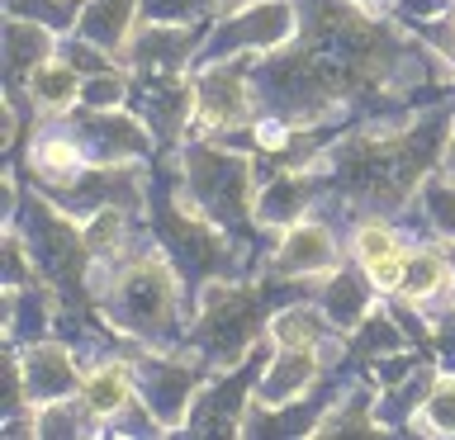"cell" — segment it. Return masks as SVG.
Segmentation results:
<instances>
[{
  "label": "cell",
  "instance_id": "6da1fadb",
  "mask_svg": "<svg viewBox=\"0 0 455 440\" xmlns=\"http://www.w3.org/2000/svg\"><path fill=\"white\" fill-rule=\"evenodd\" d=\"M109 265V284H100L105 322L124 336H138L148 346L180 341V270L162 251L133 247L119 251Z\"/></svg>",
  "mask_w": 455,
  "mask_h": 440
},
{
  "label": "cell",
  "instance_id": "7a4b0ae2",
  "mask_svg": "<svg viewBox=\"0 0 455 440\" xmlns=\"http://www.w3.org/2000/svg\"><path fill=\"white\" fill-rule=\"evenodd\" d=\"M270 336V318H266V289L242 279H209L199 289V308L185 341L204 365L213 369H233Z\"/></svg>",
  "mask_w": 455,
  "mask_h": 440
},
{
  "label": "cell",
  "instance_id": "3957f363",
  "mask_svg": "<svg viewBox=\"0 0 455 440\" xmlns=\"http://www.w3.org/2000/svg\"><path fill=\"white\" fill-rule=\"evenodd\" d=\"M176 194L223 232L256 218V170L242 152H233V142H199L185 152Z\"/></svg>",
  "mask_w": 455,
  "mask_h": 440
},
{
  "label": "cell",
  "instance_id": "277c9868",
  "mask_svg": "<svg viewBox=\"0 0 455 440\" xmlns=\"http://www.w3.org/2000/svg\"><path fill=\"white\" fill-rule=\"evenodd\" d=\"M24 247L38 261V275L67 289V284L85 279V265L95 261L85 247V227L71 223V213L62 204H52L48 194H28L24 208Z\"/></svg>",
  "mask_w": 455,
  "mask_h": 440
},
{
  "label": "cell",
  "instance_id": "5b68a950",
  "mask_svg": "<svg viewBox=\"0 0 455 440\" xmlns=\"http://www.w3.org/2000/svg\"><path fill=\"white\" fill-rule=\"evenodd\" d=\"M294 28H299L294 0H247L223 24L209 28L195 62L209 67V62H223V57H266L284 48V43H294Z\"/></svg>",
  "mask_w": 455,
  "mask_h": 440
},
{
  "label": "cell",
  "instance_id": "8992f818",
  "mask_svg": "<svg viewBox=\"0 0 455 440\" xmlns=\"http://www.w3.org/2000/svg\"><path fill=\"white\" fill-rule=\"evenodd\" d=\"M256 67V57H223V62L199 67V123L204 133H233V128H251L261 119L256 90L247 81V71Z\"/></svg>",
  "mask_w": 455,
  "mask_h": 440
},
{
  "label": "cell",
  "instance_id": "52a82bcc",
  "mask_svg": "<svg viewBox=\"0 0 455 440\" xmlns=\"http://www.w3.org/2000/svg\"><path fill=\"white\" fill-rule=\"evenodd\" d=\"M133 374H138V397L152 407V417L176 431L190 417L195 397H199V383H204V360H185V355H138L133 360Z\"/></svg>",
  "mask_w": 455,
  "mask_h": 440
},
{
  "label": "cell",
  "instance_id": "ba28073f",
  "mask_svg": "<svg viewBox=\"0 0 455 440\" xmlns=\"http://www.w3.org/2000/svg\"><path fill=\"white\" fill-rule=\"evenodd\" d=\"M76 138L91 161L105 166H128V161H148L156 147V133L142 123V114L133 109H85L76 119Z\"/></svg>",
  "mask_w": 455,
  "mask_h": 440
},
{
  "label": "cell",
  "instance_id": "9c48e42d",
  "mask_svg": "<svg viewBox=\"0 0 455 440\" xmlns=\"http://www.w3.org/2000/svg\"><path fill=\"white\" fill-rule=\"evenodd\" d=\"M204 28H185V24H152L138 20L133 38L124 43V67L138 71V76H180L185 67L204 48Z\"/></svg>",
  "mask_w": 455,
  "mask_h": 440
},
{
  "label": "cell",
  "instance_id": "30bf717a",
  "mask_svg": "<svg viewBox=\"0 0 455 440\" xmlns=\"http://www.w3.org/2000/svg\"><path fill=\"white\" fill-rule=\"evenodd\" d=\"M341 265V251H337V237L327 223H313V218H299L294 227L280 232V247L270 255V279H323Z\"/></svg>",
  "mask_w": 455,
  "mask_h": 440
},
{
  "label": "cell",
  "instance_id": "8fae6325",
  "mask_svg": "<svg viewBox=\"0 0 455 440\" xmlns=\"http://www.w3.org/2000/svg\"><path fill=\"white\" fill-rule=\"evenodd\" d=\"M128 105H133V114H142V123L162 142H176L185 123L199 119V85L190 76H148L142 85H133Z\"/></svg>",
  "mask_w": 455,
  "mask_h": 440
},
{
  "label": "cell",
  "instance_id": "7c38bea8",
  "mask_svg": "<svg viewBox=\"0 0 455 440\" xmlns=\"http://www.w3.org/2000/svg\"><path fill=\"white\" fill-rule=\"evenodd\" d=\"M318 166H280L261 190H256V223L261 227H294L308 218L313 199H318Z\"/></svg>",
  "mask_w": 455,
  "mask_h": 440
},
{
  "label": "cell",
  "instance_id": "4fadbf2b",
  "mask_svg": "<svg viewBox=\"0 0 455 440\" xmlns=\"http://www.w3.org/2000/svg\"><path fill=\"white\" fill-rule=\"evenodd\" d=\"M24 365V393L28 403L43 407V403H57V397H76L81 393V365L76 355L57 341H28V350L20 355Z\"/></svg>",
  "mask_w": 455,
  "mask_h": 440
},
{
  "label": "cell",
  "instance_id": "5bb4252c",
  "mask_svg": "<svg viewBox=\"0 0 455 440\" xmlns=\"http://www.w3.org/2000/svg\"><path fill=\"white\" fill-rule=\"evenodd\" d=\"M318 350L323 346H275L270 365L261 369V379H256V403L280 407V403H294V397H308L318 374H323Z\"/></svg>",
  "mask_w": 455,
  "mask_h": 440
},
{
  "label": "cell",
  "instance_id": "9a60e30c",
  "mask_svg": "<svg viewBox=\"0 0 455 440\" xmlns=\"http://www.w3.org/2000/svg\"><path fill=\"white\" fill-rule=\"evenodd\" d=\"M313 298L323 303V312L337 322V332H351V326H361L370 318V303H375V284H370L365 265H337L332 275L318 279V289Z\"/></svg>",
  "mask_w": 455,
  "mask_h": 440
},
{
  "label": "cell",
  "instance_id": "2e32d148",
  "mask_svg": "<svg viewBox=\"0 0 455 440\" xmlns=\"http://www.w3.org/2000/svg\"><path fill=\"white\" fill-rule=\"evenodd\" d=\"M81 403L91 407V421H114L124 417L128 403L138 397V374L133 360H100L91 374L81 379Z\"/></svg>",
  "mask_w": 455,
  "mask_h": 440
},
{
  "label": "cell",
  "instance_id": "e0dca14e",
  "mask_svg": "<svg viewBox=\"0 0 455 440\" xmlns=\"http://www.w3.org/2000/svg\"><path fill=\"white\" fill-rule=\"evenodd\" d=\"M138 20H142V0H85L76 34L100 43L105 52H124V43L133 38Z\"/></svg>",
  "mask_w": 455,
  "mask_h": 440
},
{
  "label": "cell",
  "instance_id": "ac0fdd59",
  "mask_svg": "<svg viewBox=\"0 0 455 440\" xmlns=\"http://www.w3.org/2000/svg\"><path fill=\"white\" fill-rule=\"evenodd\" d=\"M81 71L62 62V57H48V62H38L34 71L24 76V90L28 99H34L38 109H48V114H62L71 105H81Z\"/></svg>",
  "mask_w": 455,
  "mask_h": 440
},
{
  "label": "cell",
  "instance_id": "d6986e66",
  "mask_svg": "<svg viewBox=\"0 0 455 440\" xmlns=\"http://www.w3.org/2000/svg\"><path fill=\"white\" fill-rule=\"evenodd\" d=\"M81 138L76 133H43L34 147H28V166H34V176L43 180V190H52V185H67L81 176Z\"/></svg>",
  "mask_w": 455,
  "mask_h": 440
},
{
  "label": "cell",
  "instance_id": "ffe728a7",
  "mask_svg": "<svg viewBox=\"0 0 455 440\" xmlns=\"http://www.w3.org/2000/svg\"><path fill=\"white\" fill-rule=\"evenodd\" d=\"M57 38L52 28H43L34 20H14V14H5V67H10V81L28 76L38 62H48V57L57 52Z\"/></svg>",
  "mask_w": 455,
  "mask_h": 440
},
{
  "label": "cell",
  "instance_id": "44dd1931",
  "mask_svg": "<svg viewBox=\"0 0 455 440\" xmlns=\"http://www.w3.org/2000/svg\"><path fill=\"white\" fill-rule=\"evenodd\" d=\"M337 336V322L323 312V303H294L270 318V341L275 346H327Z\"/></svg>",
  "mask_w": 455,
  "mask_h": 440
},
{
  "label": "cell",
  "instance_id": "7402d4cb",
  "mask_svg": "<svg viewBox=\"0 0 455 440\" xmlns=\"http://www.w3.org/2000/svg\"><path fill=\"white\" fill-rule=\"evenodd\" d=\"M408 346V332L403 322L394 318V312H370V318L361 326H351L347 332V350L355 355V360H384V355H398Z\"/></svg>",
  "mask_w": 455,
  "mask_h": 440
},
{
  "label": "cell",
  "instance_id": "603a6c76",
  "mask_svg": "<svg viewBox=\"0 0 455 440\" xmlns=\"http://www.w3.org/2000/svg\"><path fill=\"white\" fill-rule=\"evenodd\" d=\"M441 289H451V255H446V241H441V247L408 251V284H403V294H398V298L432 303Z\"/></svg>",
  "mask_w": 455,
  "mask_h": 440
},
{
  "label": "cell",
  "instance_id": "cb8c5ba5",
  "mask_svg": "<svg viewBox=\"0 0 455 440\" xmlns=\"http://www.w3.org/2000/svg\"><path fill=\"white\" fill-rule=\"evenodd\" d=\"M422 436H455V369H436V383L418 407Z\"/></svg>",
  "mask_w": 455,
  "mask_h": 440
},
{
  "label": "cell",
  "instance_id": "d4e9b609",
  "mask_svg": "<svg viewBox=\"0 0 455 440\" xmlns=\"http://www.w3.org/2000/svg\"><path fill=\"white\" fill-rule=\"evenodd\" d=\"M5 14L14 20H34L52 34H76L81 24V0H5Z\"/></svg>",
  "mask_w": 455,
  "mask_h": 440
},
{
  "label": "cell",
  "instance_id": "484cf974",
  "mask_svg": "<svg viewBox=\"0 0 455 440\" xmlns=\"http://www.w3.org/2000/svg\"><path fill=\"white\" fill-rule=\"evenodd\" d=\"M408 241L398 227H389L375 213V218H361L355 223V232H351V261L355 265H370V261H379V255H394V251H403Z\"/></svg>",
  "mask_w": 455,
  "mask_h": 440
},
{
  "label": "cell",
  "instance_id": "4316f807",
  "mask_svg": "<svg viewBox=\"0 0 455 440\" xmlns=\"http://www.w3.org/2000/svg\"><path fill=\"white\" fill-rule=\"evenodd\" d=\"M418 199L427 208V223H432L441 237H455V176L451 170H432V176L422 180Z\"/></svg>",
  "mask_w": 455,
  "mask_h": 440
},
{
  "label": "cell",
  "instance_id": "83f0119b",
  "mask_svg": "<svg viewBox=\"0 0 455 440\" xmlns=\"http://www.w3.org/2000/svg\"><path fill=\"white\" fill-rule=\"evenodd\" d=\"M128 95H133V81H128V71H100V76H85L81 85V109H119L128 105Z\"/></svg>",
  "mask_w": 455,
  "mask_h": 440
},
{
  "label": "cell",
  "instance_id": "f1b7e54d",
  "mask_svg": "<svg viewBox=\"0 0 455 440\" xmlns=\"http://www.w3.org/2000/svg\"><path fill=\"white\" fill-rule=\"evenodd\" d=\"M85 417H91V407L81 397H76V407H71V397L43 403L38 407V436H85Z\"/></svg>",
  "mask_w": 455,
  "mask_h": 440
},
{
  "label": "cell",
  "instance_id": "f546056e",
  "mask_svg": "<svg viewBox=\"0 0 455 440\" xmlns=\"http://www.w3.org/2000/svg\"><path fill=\"white\" fill-rule=\"evenodd\" d=\"M57 57H62V62H71V67L81 71V76H100V71H114L109 52L100 48V43L81 38V34H62V38H57Z\"/></svg>",
  "mask_w": 455,
  "mask_h": 440
},
{
  "label": "cell",
  "instance_id": "4dcf8cb0",
  "mask_svg": "<svg viewBox=\"0 0 455 440\" xmlns=\"http://www.w3.org/2000/svg\"><path fill=\"white\" fill-rule=\"evenodd\" d=\"M365 275H370V284H375V294L398 298V294H403V284H408V247L394 251V255H379V261H370Z\"/></svg>",
  "mask_w": 455,
  "mask_h": 440
},
{
  "label": "cell",
  "instance_id": "1f68e13d",
  "mask_svg": "<svg viewBox=\"0 0 455 440\" xmlns=\"http://www.w3.org/2000/svg\"><path fill=\"white\" fill-rule=\"evenodd\" d=\"M213 0H142V20L152 24H185L195 14H209Z\"/></svg>",
  "mask_w": 455,
  "mask_h": 440
},
{
  "label": "cell",
  "instance_id": "d6a6232c",
  "mask_svg": "<svg viewBox=\"0 0 455 440\" xmlns=\"http://www.w3.org/2000/svg\"><path fill=\"white\" fill-rule=\"evenodd\" d=\"M394 14H403L412 24H436V20H451V0H398Z\"/></svg>",
  "mask_w": 455,
  "mask_h": 440
},
{
  "label": "cell",
  "instance_id": "836d02e7",
  "mask_svg": "<svg viewBox=\"0 0 455 440\" xmlns=\"http://www.w3.org/2000/svg\"><path fill=\"white\" fill-rule=\"evenodd\" d=\"M432 336H436L441 355H446V365L455 369V308H446V312H436V318H432Z\"/></svg>",
  "mask_w": 455,
  "mask_h": 440
},
{
  "label": "cell",
  "instance_id": "e575fe53",
  "mask_svg": "<svg viewBox=\"0 0 455 440\" xmlns=\"http://www.w3.org/2000/svg\"><path fill=\"white\" fill-rule=\"evenodd\" d=\"M361 10H370V14H394V5L398 0H355Z\"/></svg>",
  "mask_w": 455,
  "mask_h": 440
},
{
  "label": "cell",
  "instance_id": "d590c367",
  "mask_svg": "<svg viewBox=\"0 0 455 440\" xmlns=\"http://www.w3.org/2000/svg\"><path fill=\"white\" fill-rule=\"evenodd\" d=\"M441 170H451V176H455V128H451V142H446V156H441Z\"/></svg>",
  "mask_w": 455,
  "mask_h": 440
},
{
  "label": "cell",
  "instance_id": "8d00e7d4",
  "mask_svg": "<svg viewBox=\"0 0 455 440\" xmlns=\"http://www.w3.org/2000/svg\"><path fill=\"white\" fill-rule=\"evenodd\" d=\"M446 255H451V294H455V237H446Z\"/></svg>",
  "mask_w": 455,
  "mask_h": 440
},
{
  "label": "cell",
  "instance_id": "74e56055",
  "mask_svg": "<svg viewBox=\"0 0 455 440\" xmlns=\"http://www.w3.org/2000/svg\"><path fill=\"white\" fill-rule=\"evenodd\" d=\"M451 24H455V10H451Z\"/></svg>",
  "mask_w": 455,
  "mask_h": 440
}]
</instances>
